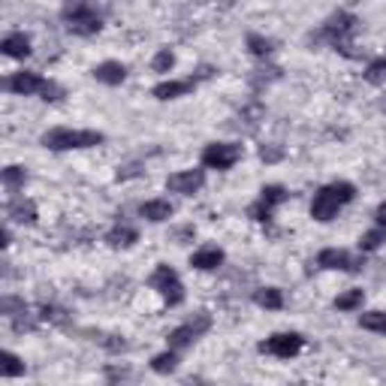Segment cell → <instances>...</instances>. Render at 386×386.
I'll use <instances>...</instances> for the list:
<instances>
[{"label": "cell", "mask_w": 386, "mask_h": 386, "mask_svg": "<svg viewBox=\"0 0 386 386\" xmlns=\"http://www.w3.org/2000/svg\"><path fill=\"white\" fill-rule=\"evenodd\" d=\"M353 196H356V187L350 181H332V184H326V187H320L317 193H314L311 217L320 221V224H326L338 215V208L347 205Z\"/></svg>", "instance_id": "obj_1"}, {"label": "cell", "mask_w": 386, "mask_h": 386, "mask_svg": "<svg viewBox=\"0 0 386 386\" xmlns=\"http://www.w3.org/2000/svg\"><path fill=\"white\" fill-rule=\"evenodd\" d=\"M356 24H359V19L353 12H332L329 19H326V24H323V31L317 33V37H311L314 42L317 40H326L332 49L335 51H341V55H347V58H356L353 51V33H356Z\"/></svg>", "instance_id": "obj_2"}, {"label": "cell", "mask_w": 386, "mask_h": 386, "mask_svg": "<svg viewBox=\"0 0 386 386\" xmlns=\"http://www.w3.org/2000/svg\"><path fill=\"white\" fill-rule=\"evenodd\" d=\"M100 130H69V127H55L49 133H42L40 142L49 148V151H73V148H94L103 145Z\"/></svg>", "instance_id": "obj_3"}, {"label": "cell", "mask_w": 386, "mask_h": 386, "mask_svg": "<svg viewBox=\"0 0 386 386\" xmlns=\"http://www.w3.org/2000/svg\"><path fill=\"white\" fill-rule=\"evenodd\" d=\"M60 19H64L67 31L76 33V37H94V33H100V28H103V19L96 15L94 6L85 3V0L67 3L64 12H60Z\"/></svg>", "instance_id": "obj_4"}, {"label": "cell", "mask_w": 386, "mask_h": 386, "mask_svg": "<svg viewBox=\"0 0 386 386\" xmlns=\"http://www.w3.org/2000/svg\"><path fill=\"white\" fill-rule=\"evenodd\" d=\"M148 287L157 290L169 308H175V305L184 302V284H181V278L175 275L172 266H157L151 271V278H148Z\"/></svg>", "instance_id": "obj_5"}, {"label": "cell", "mask_w": 386, "mask_h": 386, "mask_svg": "<svg viewBox=\"0 0 386 386\" xmlns=\"http://www.w3.org/2000/svg\"><path fill=\"white\" fill-rule=\"evenodd\" d=\"M208 329H212V317H208L205 311H199V314H193L184 326L172 329L169 335H166V344H169L172 350H184V347H190L199 335H205Z\"/></svg>", "instance_id": "obj_6"}, {"label": "cell", "mask_w": 386, "mask_h": 386, "mask_svg": "<svg viewBox=\"0 0 386 386\" xmlns=\"http://www.w3.org/2000/svg\"><path fill=\"white\" fill-rule=\"evenodd\" d=\"M239 160H242V145H235V142H212V145L203 148V166L205 169L226 172V169H233Z\"/></svg>", "instance_id": "obj_7"}, {"label": "cell", "mask_w": 386, "mask_h": 386, "mask_svg": "<svg viewBox=\"0 0 386 386\" xmlns=\"http://www.w3.org/2000/svg\"><path fill=\"white\" fill-rule=\"evenodd\" d=\"M302 347H305V338L299 335V332H278V335H271V338L262 341L260 353H271V356H278V359H290V356L299 353Z\"/></svg>", "instance_id": "obj_8"}, {"label": "cell", "mask_w": 386, "mask_h": 386, "mask_svg": "<svg viewBox=\"0 0 386 386\" xmlns=\"http://www.w3.org/2000/svg\"><path fill=\"white\" fill-rule=\"evenodd\" d=\"M317 266L320 269H332V271H359L365 266L362 257H353V253L341 251V248H326L317 253Z\"/></svg>", "instance_id": "obj_9"}, {"label": "cell", "mask_w": 386, "mask_h": 386, "mask_svg": "<svg viewBox=\"0 0 386 386\" xmlns=\"http://www.w3.org/2000/svg\"><path fill=\"white\" fill-rule=\"evenodd\" d=\"M203 184H205V169H184L166 178V187L172 193H181V196H193L196 190H203Z\"/></svg>", "instance_id": "obj_10"}, {"label": "cell", "mask_w": 386, "mask_h": 386, "mask_svg": "<svg viewBox=\"0 0 386 386\" xmlns=\"http://www.w3.org/2000/svg\"><path fill=\"white\" fill-rule=\"evenodd\" d=\"M42 85H46V78L40 73H31V69H22V73H12L10 78L3 82L6 91L19 94V96H31V94H40Z\"/></svg>", "instance_id": "obj_11"}, {"label": "cell", "mask_w": 386, "mask_h": 386, "mask_svg": "<svg viewBox=\"0 0 386 386\" xmlns=\"http://www.w3.org/2000/svg\"><path fill=\"white\" fill-rule=\"evenodd\" d=\"M193 87H196V78H169V82H160V85H154V96L157 100H178V96L184 94H190Z\"/></svg>", "instance_id": "obj_12"}, {"label": "cell", "mask_w": 386, "mask_h": 386, "mask_svg": "<svg viewBox=\"0 0 386 386\" xmlns=\"http://www.w3.org/2000/svg\"><path fill=\"white\" fill-rule=\"evenodd\" d=\"M0 51H3L6 58H15V60H24L31 55V37L28 33H6L3 42H0Z\"/></svg>", "instance_id": "obj_13"}, {"label": "cell", "mask_w": 386, "mask_h": 386, "mask_svg": "<svg viewBox=\"0 0 386 386\" xmlns=\"http://www.w3.org/2000/svg\"><path fill=\"white\" fill-rule=\"evenodd\" d=\"M94 78L96 82H103V85H121L127 78V67L124 64H118V60H103V64H96L94 67Z\"/></svg>", "instance_id": "obj_14"}, {"label": "cell", "mask_w": 386, "mask_h": 386, "mask_svg": "<svg viewBox=\"0 0 386 386\" xmlns=\"http://www.w3.org/2000/svg\"><path fill=\"white\" fill-rule=\"evenodd\" d=\"M190 266L199 269V271H212V269H217V266H224V251L215 248V244H205V248H199V251L190 257Z\"/></svg>", "instance_id": "obj_15"}, {"label": "cell", "mask_w": 386, "mask_h": 386, "mask_svg": "<svg viewBox=\"0 0 386 386\" xmlns=\"http://www.w3.org/2000/svg\"><path fill=\"white\" fill-rule=\"evenodd\" d=\"M139 215L151 224H163L175 215V208H172V203H166V199H148V203L139 205Z\"/></svg>", "instance_id": "obj_16"}, {"label": "cell", "mask_w": 386, "mask_h": 386, "mask_svg": "<svg viewBox=\"0 0 386 386\" xmlns=\"http://www.w3.org/2000/svg\"><path fill=\"white\" fill-rule=\"evenodd\" d=\"M6 217L15 224H33L37 221V203L33 199H15L6 205Z\"/></svg>", "instance_id": "obj_17"}, {"label": "cell", "mask_w": 386, "mask_h": 386, "mask_svg": "<svg viewBox=\"0 0 386 386\" xmlns=\"http://www.w3.org/2000/svg\"><path fill=\"white\" fill-rule=\"evenodd\" d=\"M253 302L266 311H280L284 308V293H280L278 287H260L257 293H253Z\"/></svg>", "instance_id": "obj_18"}, {"label": "cell", "mask_w": 386, "mask_h": 386, "mask_svg": "<svg viewBox=\"0 0 386 386\" xmlns=\"http://www.w3.org/2000/svg\"><path fill=\"white\" fill-rule=\"evenodd\" d=\"M106 242H109V248H133V244L139 242V233L133 230V226H115V230H109L106 233Z\"/></svg>", "instance_id": "obj_19"}, {"label": "cell", "mask_w": 386, "mask_h": 386, "mask_svg": "<svg viewBox=\"0 0 386 386\" xmlns=\"http://www.w3.org/2000/svg\"><path fill=\"white\" fill-rule=\"evenodd\" d=\"M175 368H178V350H172V347L151 359V371H157V374H172Z\"/></svg>", "instance_id": "obj_20"}, {"label": "cell", "mask_w": 386, "mask_h": 386, "mask_svg": "<svg viewBox=\"0 0 386 386\" xmlns=\"http://www.w3.org/2000/svg\"><path fill=\"white\" fill-rule=\"evenodd\" d=\"M362 302H365L362 290H347V293H341L335 299V311H356L362 308Z\"/></svg>", "instance_id": "obj_21"}, {"label": "cell", "mask_w": 386, "mask_h": 386, "mask_svg": "<svg viewBox=\"0 0 386 386\" xmlns=\"http://www.w3.org/2000/svg\"><path fill=\"white\" fill-rule=\"evenodd\" d=\"M248 51L253 58H269L275 51V42L269 37H260V33H248Z\"/></svg>", "instance_id": "obj_22"}, {"label": "cell", "mask_w": 386, "mask_h": 386, "mask_svg": "<svg viewBox=\"0 0 386 386\" xmlns=\"http://www.w3.org/2000/svg\"><path fill=\"white\" fill-rule=\"evenodd\" d=\"M386 242V230L383 226H377V230H368L362 239H359V251L362 253H371V251H380Z\"/></svg>", "instance_id": "obj_23"}, {"label": "cell", "mask_w": 386, "mask_h": 386, "mask_svg": "<svg viewBox=\"0 0 386 386\" xmlns=\"http://www.w3.org/2000/svg\"><path fill=\"white\" fill-rule=\"evenodd\" d=\"M359 326L368 329V332H380V335H386V311L359 314Z\"/></svg>", "instance_id": "obj_24"}, {"label": "cell", "mask_w": 386, "mask_h": 386, "mask_svg": "<svg viewBox=\"0 0 386 386\" xmlns=\"http://www.w3.org/2000/svg\"><path fill=\"white\" fill-rule=\"evenodd\" d=\"M0 178H3L6 190H19V187H24V181H28V172H24V166H6Z\"/></svg>", "instance_id": "obj_25"}, {"label": "cell", "mask_w": 386, "mask_h": 386, "mask_svg": "<svg viewBox=\"0 0 386 386\" xmlns=\"http://www.w3.org/2000/svg\"><path fill=\"white\" fill-rule=\"evenodd\" d=\"M40 320L42 323H51V326H67L69 314L64 308H58V305H42V308H40Z\"/></svg>", "instance_id": "obj_26"}, {"label": "cell", "mask_w": 386, "mask_h": 386, "mask_svg": "<svg viewBox=\"0 0 386 386\" xmlns=\"http://www.w3.org/2000/svg\"><path fill=\"white\" fill-rule=\"evenodd\" d=\"M22 374H24V362L15 353H10V350H6L3 362H0V377H6V380H10V377H22Z\"/></svg>", "instance_id": "obj_27"}, {"label": "cell", "mask_w": 386, "mask_h": 386, "mask_svg": "<svg viewBox=\"0 0 386 386\" xmlns=\"http://www.w3.org/2000/svg\"><path fill=\"white\" fill-rule=\"evenodd\" d=\"M287 196H290V193H287V187H280V184H266V187L260 190V199L266 205H271V208L280 205V203H287Z\"/></svg>", "instance_id": "obj_28"}, {"label": "cell", "mask_w": 386, "mask_h": 386, "mask_svg": "<svg viewBox=\"0 0 386 386\" xmlns=\"http://www.w3.org/2000/svg\"><path fill=\"white\" fill-rule=\"evenodd\" d=\"M365 82L368 85H386V58H374L365 67Z\"/></svg>", "instance_id": "obj_29"}, {"label": "cell", "mask_w": 386, "mask_h": 386, "mask_svg": "<svg viewBox=\"0 0 386 386\" xmlns=\"http://www.w3.org/2000/svg\"><path fill=\"white\" fill-rule=\"evenodd\" d=\"M280 78V67H260L251 73V85L253 87H262V85H271Z\"/></svg>", "instance_id": "obj_30"}, {"label": "cell", "mask_w": 386, "mask_h": 386, "mask_svg": "<svg viewBox=\"0 0 386 386\" xmlns=\"http://www.w3.org/2000/svg\"><path fill=\"white\" fill-rule=\"evenodd\" d=\"M0 311L12 320V317H19V314H24L28 308H24V299H19V296H3V299H0Z\"/></svg>", "instance_id": "obj_31"}, {"label": "cell", "mask_w": 386, "mask_h": 386, "mask_svg": "<svg viewBox=\"0 0 386 386\" xmlns=\"http://www.w3.org/2000/svg\"><path fill=\"white\" fill-rule=\"evenodd\" d=\"M172 67H175V55H172L169 49H160V51L154 55V60H151V69H154V73H169Z\"/></svg>", "instance_id": "obj_32"}, {"label": "cell", "mask_w": 386, "mask_h": 386, "mask_svg": "<svg viewBox=\"0 0 386 386\" xmlns=\"http://www.w3.org/2000/svg\"><path fill=\"white\" fill-rule=\"evenodd\" d=\"M96 341H100L109 353H124V350H127V341L121 335H96Z\"/></svg>", "instance_id": "obj_33"}, {"label": "cell", "mask_w": 386, "mask_h": 386, "mask_svg": "<svg viewBox=\"0 0 386 386\" xmlns=\"http://www.w3.org/2000/svg\"><path fill=\"white\" fill-rule=\"evenodd\" d=\"M40 96H42V100H46V103H58L60 96H64V87H60L58 82H51V78H46V85H42Z\"/></svg>", "instance_id": "obj_34"}, {"label": "cell", "mask_w": 386, "mask_h": 386, "mask_svg": "<svg viewBox=\"0 0 386 386\" xmlns=\"http://www.w3.org/2000/svg\"><path fill=\"white\" fill-rule=\"evenodd\" d=\"M248 215H251L257 224H269V221H271V205H266L262 199H257V203L251 205V212H248Z\"/></svg>", "instance_id": "obj_35"}, {"label": "cell", "mask_w": 386, "mask_h": 386, "mask_svg": "<svg viewBox=\"0 0 386 386\" xmlns=\"http://www.w3.org/2000/svg\"><path fill=\"white\" fill-rule=\"evenodd\" d=\"M260 160L262 163H280V160H284V151H280L278 145H262L260 148Z\"/></svg>", "instance_id": "obj_36"}, {"label": "cell", "mask_w": 386, "mask_h": 386, "mask_svg": "<svg viewBox=\"0 0 386 386\" xmlns=\"http://www.w3.org/2000/svg\"><path fill=\"white\" fill-rule=\"evenodd\" d=\"M12 329L15 332H33L37 329V320H31L28 311H24V314H19V317H12Z\"/></svg>", "instance_id": "obj_37"}, {"label": "cell", "mask_w": 386, "mask_h": 386, "mask_svg": "<svg viewBox=\"0 0 386 386\" xmlns=\"http://www.w3.org/2000/svg\"><path fill=\"white\" fill-rule=\"evenodd\" d=\"M142 163H127L118 169V181H127V178H136V175H142Z\"/></svg>", "instance_id": "obj_38"}, {"label": "cell", "mask_w": 386, "mask_h": 386, "mask_svg": "<svg viewBox=\"0 0 386 386\" xmlns=\"http://www.w3.org/2000/svg\"><path fill=\"white\" fill-rule=\"evenodd\" d=\"M127 374H130L127 368H109V371H106V377H109V380H124Z\"/></svg>", "instance_id": "obj_39"}, {"label": "cell", "mask_w": 386, "mask_h": 386, "mask_svg": "<svg viewBox=\"0 0 386 386\" xmlns=\"http://www.w3.org/2000/svg\"><path fill=\"white\" fill-rule=\"evenodd\" d=\"M374 217H377V226H383V230H386V203H380V205H377Z\"/></svg>", "instance_id": "obj_40"}, {"label": "cell", "mask_w": 386, "mask_h": 386, "mask_svg": "<svg viewBox=\"0 0 386 386\" xmlns=\"http://www.w3.org/2000/svg\"><path fill=\"white\" fill-rule=\"evenodd\" d=\"M380 109H383V112H386V96H383V100H380Z\"/></svg>", "instance_id": "obj_41"}]
</instances>
